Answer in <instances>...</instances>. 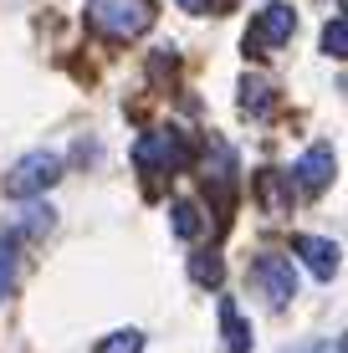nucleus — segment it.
<instances>
[{
    "mask_svg": "<svg viewBox=\"0 0 348 353\" xmlns=\"http://www.w3.org/2000/svg\"><path fill=\"white\" fill-rule=\"evenodd\" d=\"M343 10H348V0H343Z\"/></svg>",
    "mask_w": 348,
    "mask_h": 353,
    "instance_id": "18",
    "label": "nucleus"
},
{
    "mask_svg": "<svg viewBox=\"0 0 348 353\" xmlns=\"http://www.w3.org/2000/svg\"><path fill=\"white\" fill-rule=\"evenodd\" d=\"M88 21L98 26L103 36H143L154 26V0H88Z\"/></svg>",
    "mask_w": 348,
    "mask_h": 353,
    "instance_id": "1",
    "label": "nucleus"
},
{
    "mask_svg": "<svg viewBox=\"0 0 348 353\" xmlns=\"http://www.w3.org/2000/svg\"><path fill=\"white\" fill-rule=\"evenodd\" d=\"M16 272H21V256H16V241L0 236V297L16 292Z\"/></svg>",
    "mask_w": 348,
    "mask_h": 353,
    "instance_id": "11",
    "label": "nucleus"
},
{
    "mask_svg": "<svg viewBox=\"0 0 348 353\" xmlns=\"http://www.w3.org/2000/svg\"><path fill=\"white\" fill-rule=\"evenodd\" d=\"M333 164H338V159H333V149H328V143H313V149H307L303 159H297V169H292L287 179H292L297 190L318 194V190H323V185L333 179Z\"/></svg>",
    "mask_w": 348,
    "mask_h": 353,
    "instance_id": "6",
    "label": "nucleus"
},
{
    "mask_svg": "<svg viewBox=\"0 0 348 353\" xmlns=\"http://www.w3.org/2000/svg\"><path fill=\"white\" fill-rule=\"evenodd\" d=\"M241 103L251 108V113H267V108H272V82L251 72V77L241 82Z\"/></svg>",
    "mask_w": 348,
    "mask_h": 353,
    "instance_id": "10",
    "label": "nucleus"
},
{
    "mask_svg": "<svg viewBox=\"0 0 348 353\" xmlns=\"http://www.w3.org/2000/svg\"><path fill=\"white\" fill-rule=\"evenodd\" d=\"M251 282H256V292L272 302V307H287V302L297 297L292 261H287V256H277V251H261V256L251 261Z\"/></svg>",
    "mask_w": 348,
    "mask_h": 353,
    "instance_id": "3",
    "label": "nucleus"
},
{
    "mask_svg": "<svg viewBox=\"0 0 348 353\" xmlns=\"http://www.w3.org/2000/svg\"><path fill=\"white\" fill-rule=\"evenodd\" d=\"M190 272H195L200 287H221V256H215V251H210V256H195V261H190Z\"/></svg>",
    "mask_w": 348,
    "mask_h": 353,
    "instance_id": "13",
    "label": "nucleus"
},
{
    "mask_svg": "<svg viewBox=\"0 0 348 353\" xmlns=\"http://www.w3.org/2000/svg\"><path fill=\"white\" fill-rule=\"evenodd\" d=\"M323 52L348 62V21H328V26H323Z\"/></svg>",
    "mask_w": 348,
    "mask_h": 353,
    "instance_id": "12",
    "label": "nucleus"
},
{
    "mask_svg": "<svg viewBox=\"0 0 348 353\" xmlns=\"http://www.w3.org/2000/svg\"><path fill=\"white\" fill-rule=\"evenodd\" d=\"M134 159H139V169H149V174H174V169L185 164V139L170 133V128H154L134 143Z\"/></svg>",
    "mask_w": 348,
    "mask_h": 353,
    "instance_id": "5",
    "label": "nucleus"
},
{
    "mask_svg": "<svg viewBox=\"0 0 348 353\" xmlns=\"http://www.w3.org/2000/svg\"><path fill=\"white\" fill-rule=\"evenodd\" d=\"M62 154H52V149H36V154H26V159H16L6 169V190L16 194V200H36L41 190H52L57 179H62Z\"/></svg>",
    "mask_w": 348,
    "mask_h": 353,
    "instance_id": "2",
    "label": "nucleus"
},
{
    "mask_svg": "<svg viewBox=\"0 0 348 353\" xmlns=\"http://www.w3.org/2000/svg\"><path fill=\"white\" fill-rule=\"evenodd\" d=\"M292 251L307 261V272L318 276V282H333V272H338V246L323 236H292Z\"/></svg>",
    "mask_w": 348,
    "mask_h": 353,
    "instance_id": "7",
    "label": "nucleus"
},
{
    "mask_svg": "<svg viewBox=\"0 0 348 353\" xmlns=\"http://www.w3.org/2000/svg\"><path fill=\"white\" fill-rule=\"evenodd\" d=\"M287 353H333V343H318V338H307V343H292Z\"/></svg>",
    "mask_w": 348,
    "mask_h": 353,
    "instance_id": "16",
    "label": "nucleus"
},
{
    "mask_svg": "<svg viewBox=\"0 0 348 353\" xmlns=\"http://www.w3.org/2000/svg\"><path fill=\"white\" fill-rule=\"evenodd\" d=\"M297 31V10L287 6V0H272V6L256 10V21H251V36H246V52H267V46H287Z\"/></svg>",
    "mask_w": 348,
    "mask_h": 353,
    "instance_id": "4",
    "label": "nucleus"
},
{
    "mask_svg": "<svg viewBox=\"0 0 348 353\" xmlns=\"http://www.w3.org/2000/svg\"><path fill=\"white\" fill-rule=\"evenodd\" d=\"M174 6L195 10V16H221V10H231V0H174Z\"/></svg>",
    "mask_w": 348,
    "mask_h": 353,
    "instance_id": "15",
    "label": "nucleus"
},
{
    "mask_svg": "<svg viewBox=\"0 0 348 353\" xmlns=\"http://www.w3.org/2000/svg\"><path fill=\"white\" fill-rule=\"evenodd\" d=\"M221 333H225V348L231 353H251V343H256V338H251V323L241 318V307H236L231 297L221 302Z\"/></svg>",
    "mask_w": 348,
    "mask_h": 353,
    "instance_id": "8",
    "label": "nucleus"
},
{
    "mask_svg": "<svg viewBox=\"0 0 348 353\" xmlns=\"http://www.w3.org/2000/svg\"><path fill=\"white\" fill-rule=\"evenodd\" d=\"M170 225H174L179 241H200V236H205V225H200V210H195L190 200H174V205H170Z\"/></svg>",
    "mask_w": 348,
    "mask_h": 353,
    "instance_id": "9",
    "label": "nucleus"
},
{
    "mask_svg": "<svg viewBox=\"0 0 348 353\" xmlns=\"http://www.w3.org/2000/svg\"><path fill=\"white\" fill-rule=\"evenodd\" d=\"M139 348H143V333H134V327H123L108 343H98V353H139Z\"/></svg>",
    "mask_w": 348,
    "mask_h": 353,
    "instance_id": "14",
    "label": "nucleus"
},
{
    "mask_svg": "<svg viewBox=\"0 0 348 353\" xmlns=\"http://www.w3.org/2000/svg\"><path fill=\"white\" fill-rule=\"evenodd\" d=\"M338 353H348V333H343V343H338Z\"/></svg>",
    "mask_w": 348,
    "mask_h": 353,
    "instance_id": "17",
    "label": "nucleus"
}]
</instances>
